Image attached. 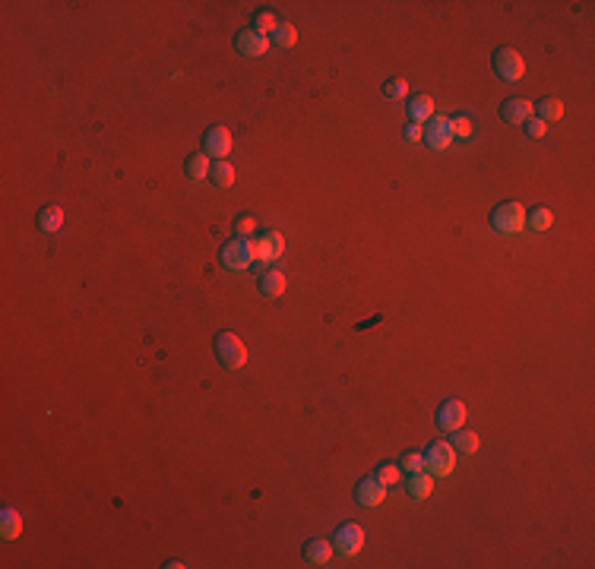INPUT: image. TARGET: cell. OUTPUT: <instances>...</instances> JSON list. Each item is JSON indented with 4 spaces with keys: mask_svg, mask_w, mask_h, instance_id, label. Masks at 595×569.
Returning <instances> with one entry per match:
<instances>
[{
    "mask_svg": "<svg viewBox=\"0 0 595 569\" xmlns=\"http://www.w3.org/2000/svg\"><path fill=\"white\" fill-rule=\"evenodd\" d=\"M500 114H504L506 124L523 127L526 120H532V114H536V105H532L529 98H506L504 105H500Z\"/></svg>",
    "mask_w": 595,
    "mask_h": 569,
    "instance_id": "8fae6325",
    "label": "cell"
},
{
    "mask_svg": "<svg viewBox=\"0 0 595 569\" xmlns=\"http://www.w3.org/2000/svg\"><path fill=\"white\" fill-rule=\"evenodd\" d=\"M536 111H538V120H545V124H554V120L564 117V105L557 98H542L536 105Z\"/></svg>",
    "mask_w": 595,
    "mask_h": 569,
    "instance_id": "603a6c76",
    "label": "cell"
},
{
    "mask_svg": "<svg viewBox=\"0 0 595 569\" xmlns=\"http://www.w3.org/2000/svg\"><path fill=\"white\" fill-rule=\"evenodd\" d=\"M234 45H238V51L244 54V57H263V54L269 51V38L266 35H260V32H254V29H244V32H238V38H234Z\"/></svg>",
    "mask_w": 595,
    "mask_h": 569,
    "instance_id": "4fadbf2b",
    "label": "cell"
},
{
    "mask_svg": "<svg viewBox=\"0 0 595 569\" xmlns=\"http://www.w3.org/2000/svg\"><path fill=\"white\" fill-rule=\"evenodd\" d=\"M374 478L380 481V484H387V487H396L399 481H402V469H399V465H380Z\"/></svg>",
    "mask_w": 595,
    "mask_h": 569,
    "instance_id": "83f0119b",
    "label": "cell"
},
{
    "mask_svg": "<svg viewBox=\"0 0 595 569\" xmlns=\"http://www.w3.org/2000/svg\"><path fill=\"white\" fill-rule=\"evenodd\" d=\"M409 117H412V124L424 127L434 117V98H431V95H415V98L409 101Z\"/></svg>",
    "mask_w": 595,
    "mask_h": 569,
    "instance_id": "2e32d148",
    "label": "cell"
},
{
    "mask_svg": "<svg viewBox=\"0 0 595 569\" xmlns=\"http://www.w3.org/2000/svg\"><path fill=\"white\" fill-rule=\"evenodd\" d=\"M38 228H42L45 234H57L60 228H64V209H60V206H45L42 212H38Z\"/></svg>",
    "mask_w": 595,
    "mask_h": 569,
    "instance_id": "ac0fdd59",
    "label": "cell"
},
{
    "mask_svg": "<svg viewBox=\"0 0 595 569\" xmlns=\"http://www.w3.org/2000/svg\"><path fill=\"white\" fill-rule=\"evenodd\" d=\"M421 139H424V127H418V124L405 127V142H421Z\"/></svg>",
    "mask_w": 595,
    "mask_h": 569,
    "instance_id": "d6a6232c",
    "label": "cell"
},
{
    "mask_svg": "<svg viewBox=\"0 0 595 569\" xmlns=\"http://www.w3.org/2000/svg\"><path fill=\"white\" fill-rule=\"evenodd\" d=\"M456 456L459 452L453 449V443L437 439V443L424 452V471H428L431 478H450L453 469H456Z\"/></svg>",
    "mask_w": 595,
    "mask_h": 569,
    "instance_id": "7a4b0ae2",
    "label": "cell"
},
{
    "mask_svg": "<svg viewBox=\"0 0 595 569\" xmlns=\"http://www.w3.org/2000/svg\"><path fill=\"white\" fill-rule=\"evenodd\" d=\"M465 418H469V411H465V405L459 402V398H446L441 408H437V427H441L443 433L463 430Z\"/></svg>",
    "mask_w": 595,
    "mask_h": 569,
    "instance_id": "9c48e42d",
    "label": "cell"
},
{
    "mask_svg": "<svg viewBox=\"0 0 595 569\" xmlns=\"http://www.w3.org/2000/svg\"><path fill=\"white\" fill-rule=\"evenodd\" d=\"M184 171H187V178H191V180H206L209 174H212V165H209V155H206V152L191 155V159H187V165H184Z\"/></svg>",
    "mask_w": 595,
    "mask_h": 569,
    "instance_id": "ffe728a7",
    "label": "cell"
},
{
    "mask_svg": "<svg viewBox=\"0 0 595 569\" xmlns=\"http://www.w3.org/2000/svg\"><path fill=\"white\" fill-rule=\"evenodd\" d=\"M333 547H336V553H342V557H358V553L364 551V528L358 525V522L339 525L336 534H333Z\"/></svg>",
    "mask_w": 595,
    "mask_h": 569,
    "instance_id": "8992f818",
    "label": "cell"
},
{
    "mask_svg": "<svg viewBox=\"0 0 595 569\" xmlns=\"http://www.w3.org/2000/svg\"><path fill=\"white\" fill-rule=\"evenodd\" d=\"M333 553H336V547H333V541H327V538H314L304 544V560H307L310 566H327L329 560H333Z\"/></svg>",
    "mask_w": 595,
    "mask_h": 569,
    "instance_id": "5bb4252c",
    "label": "cell"
},
{
    "mask_svg": "<svg viewBox=\"0 0 595 569\" xmlns=\"http://www.w3.org/2000/svg\"><path fill=\"white\" fill-rule=\"evenodd\" d=\"M494 73H497L500 83L513 86L526 76V60L519 57L513 47H500V51H494Z\"/></svg>",
    "mask_w": 595,
    "mask_h": 569,
    "instance_id": "5b68a950",
    "label": "cell"
},
{
    "mask_svg": "<svg viewBox=\"0 0 595 569\" xmlns=\"http://www.w3.org/2000/svg\"><path fill=\"white\" fill-rule=\"evenodd\" d=\"M254 231H256V219H254V215H241V219L234 222V234H238V237H250Z\"/></svg>",
    "mask_w": 595,
    "mask_h": 569,
    "instance_id": "4dcf8cb0",
    "label": "cell"
},
{
    "mask_svg": "<svg viewBox=\"0 0 595 569\" xmlns=\"http://www.w3.org/2000/svg\"><path fill=\"white\" fill-rule=\"evenodd\" d=\"M453 142V127H450V117H431L428 124H424V146L431 149V152H443V149H450Z\"/></svg>",
    "mask_w": 595,
    "mask_h": 569,
    "instance_id": "ba28073f",
    "label": "cell"
},
{
    "mask_svg": "<svg viewBox=\"0 0 595 569\" xmlns=\"http://www.w3.org/2000/svg\"><path fill=\"white\" fill-rule=\"evenodd\" d=\"M276 25H279V19L273 16L269 10H263V13H256V19H254V32H260V35H273L276 32Z\"/></svg>",
    "mask_w": 595,
    "mask_h": 569,
    "instance_id": "4316f807",
    "label": "cell"
},
{
    "mask_svg": "<svg viewBox=\"0 0 595 569\" xmlns=\"http://www.w3.org/2000/svg\"><path fill=\"white\" fill-rule=\"evenodd\" d=\"M523 127H526V133H529V137H532V139H542V137H545V133H548V124H545V120H538V117H532V120H526V124H523Z\"/></svg>",
    "mask_w": 595,
    "mask_h": 569,
    "instance_id": "1f68e13d",
    "label": "cell"
},
{
    "mask_svg": "<svg viewBox=\"0 0 595 569\" xmlns=\"http://www.w3.org/2000/svg\"><path fill=\"white\" fill-rule=\"evenodd\" d=\"M355 500L361 506H368V510H374V506H380L383 500H387V484H380L377 478H364L361 484L355 487Z\"/></svg>",
    "mask_w": 595,
    "mask_h": 569,
    "instance_id": "7c38bea8",
    "label": "cell"
},
{
    "mask_svg": "<svg viewBox=\"0 0 595 569\" xmlns=\"http://www.w3.org/2000/svg\"><path fill=\"white\" fill-rule=\"evenodd\" d=\"M269 45H276V47H295L298 45V29L292 23H279L276 25V32L269 35Z\"/></svg>",
    "mask_w": 595,
    "mask_h": 569,
    "instance_id": "7402d4cb",
    "label": "cell"
},
{
    "mask_svg": "<svg viewBox=\"0 0 595 569\" xmlns=\"http://www.w3.org/2000/svg\"><path fill=\"white\" fill-rule=\"evenodd\" d=\"M256 243V263H263V266H273V260H279L282 253H285V237L279 231H269L263 234Z\"/></svg>",
    "mask_w": 595,
    "mask_h": 569,
    "instance_id": "30bf717a",
    "label": "cell"
},
{
    "mask_svg": "<svg viewBox=\"0 0 595 569\" xmlns=\"http://www.w3.org/2000/svg\"><path fill=\"white\" fill-rule=\"evenodd\" d=\"M288 288V279L285 272H279V269H269V272H263L260 279V294L266 297V301H276V297H282Z\"/></svg>",
    "mask_w": 595,
    "mask_h": 569,
    "instance_id": "9a60e30c",
    "label": "cell"
},
{
    "mask_svg": "<svg viewBox=\"0 0 595 569\" xmlns=\"http://www.w3.org/2000/svg\"><path fill=\"white\" fill-rule=\"evenodd\" d=\"M209 178H212L215 187L228 190V187L234 184V168L228 165V161H215V165H212V174H209Z\"/></svg>",
    "mask_w": 595,
    "mask_h": 569,
    "instance_id": "d4e9b609",
    "label": "cell"
},
{
    "mask_svg": "<svg viewBox=\"0 0 595 569\" xmlns=\"http://www.w3.org/2000/svg\"><path fill=\"white\" fill-rule=\"evenodd\" d=\"M215 357H219L222 367L241 370L247 364V348L234 332H219V335H215Z\"/></svg>",
    "mask_w": 595,
    "mask_h": 569,
    "instance_id": "3957f363",
    "label": "cell"
},
{
    "mask_svg": "<svg viewBox=\"0 0 595 569\" xmlns=\"http://www.w3.org/2000/svg\"><path fill=\"white\" fill-rule=\"evenodd\" d=\"M478 446H482V439H478L475 433H469V430H456V433H453V449L463 452V456L478 452Z\"/></svg>",
    "mask_w": 595,
    "mask_h": 569,
    "instance_id": "cb8c5ba5",
    "label": "cell"
},
{
    "mask_svg": "<svg viewBox=\"0 0 595 569\" xmlns=\"http://www.w3.org/2000/svg\"><path fill=\"white\" fill-rule=\"evenodd\" d=\"M554 225V215H551V209H545V206H536L532 212H526V228L529 231H536V234H542L548 231V228Z\"/></svg>",
    "mask_w": 595,
    "mask_h": 569,
    "instance_id": "44dd1931",
    "label": "cell"
},
{
    "mask_svg": "<svg viewBox=\"0 0 595 569\" xmlns=\"http://www.w3.org/2000/svg\"><path fill=\"white\" fill-rule=\"evenodd\" d=\"M491 228L500 234H519L526 228V209L519 202H500L491 212Z\"/></svg>",
    "mask_w": 595,
    "mask_h": 569,
    "instance_id": "277c9868",
    "label": "cell"
},
{
    "mask_svg": "<svg viewBox=\"0 0 595 569\" xmlns=\"http://www.w3.org/2000/svg\"><path fill=\"white\" fill-rule=\"evenodd\" d=\"M409 493H412V500H428L431 493H434V478H431L428 471H415L409 478Z\"/></svg>",
    "mask_w": 595,
    "mask_h": 569,
    "instance_id": "d6986e66",
    "label": "cell"
},
{
    "mask_svg": "<svg viewBox=\"0 0 595 569\" xmlns=\"http://www.w3.org/2000/svg\"><path fill=\"white\" fill-rule=\"evenodd\" d=\"M219 260L228 272H247L256 263V243L250 241V237H234V241H228L225 247H222Z\"/></svg>",
    "mask_w": 595,
    "mask_h": 569,
    "instance_id": "6da1fadb",
    "label": "cell"
},
{
    "mask_svg": "<svg viewBox=\"0 0 595 569\" xmlns=\"http://www.w3.org/2000/svg\"><path fill=\"white\" fill-rule=\"evenodd\" d=\"M232 146H234V139H232L228 127H209L206 137H203V152H206L209 159L225 161L228 155H232Z\"/></svg>",
    "mask_w": 595,
    "mask_h": 569,
    "instance_id": "52a82bcc",
    "label": "cell"
},
{
    "mask_svg": "<svg viewBox=\"0 0 595 569\" xmlns=\"http://www.w3.org/2000/svg\"><path fill=\"white\" fill-rule=\"evenodd\" d=\"M19 534H23V516L6 506V510L0 512V538H4V541H16Z\"/></svg>",
    "mask_w": 595,
    "mask_h": 569,
    "instance_id": "e0dca14e",
    "label": "cell"
},
{
    "mask_svg": "<svg viewBox=\"0 0 595 569\" xmlns=\"http://www.w3.org/2000/svg\"><path fill=\"white\" fill-rule=\"evenodd\" d=\"M450 127H453V139H472V133H475V120L469 114H456L450 120Z\"/></svg>",
    "mask_w": 595,
    "mask_h": 569,
    "instance_id": "484cf974",
    "label": "cell"
},
{
    "mask_svg": "<svg viewBox=\"0 0 595 569\" xmlns=\"http://www.w3.org/2000/svg\"><path fill=\"white\" fill-rule=\"evenodd\" d=\"M383 95H387L390 101H399V98H405L409 95V83H405L402 76H396V79H390L387 86H383Z\"/></svg>",
    "mask_w": 595,
    "mask_h": 569,
    "instance_id": "f546056e",
    "label": "cell"
},
{
    "mask_svg": "<svg viewBox=\"0 0 595 569\" xmlns=\"http://www.w3.org/2000/svg\"><path fill=\"white\" fill-rule=\"evenodd\" d=\"M399 469L402 471H409V474H415V471H424V452H405L402 459H399Z\"/></svg>",
    "mask_w": 595,
    "mask_h": 569,
    "instance_id": "f1b7e54d",
    "label": "cell"
}]
</instances>
